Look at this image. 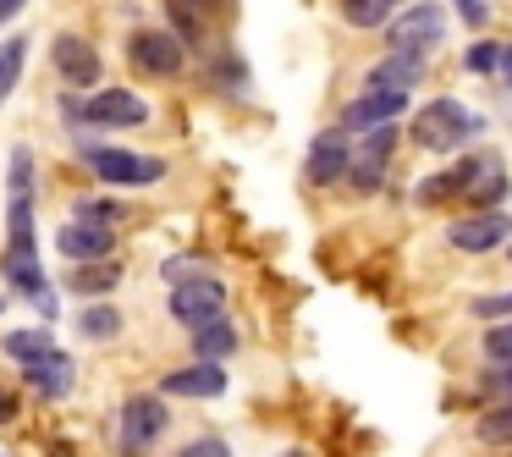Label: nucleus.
Instances as JSON below:
<instances>
[{
  "label": "nucleus",
  "mask_w": 512,
  "mask_h": 457,
  "mask_svg": "<svg viewBox=\"0 0 512 457\" xmlns=\"http://www.w3.org/2000/svg\"><path fill=\"white\" fill-rule=\"evenodd\" d=\"M0 281H6V298L28 303L39 314V325L61 320V292L45 276V259H39V215L34 199H6V248H0Z\"/></svg>",
  "instance_id": "1"
},
{
  "label": "nucleus",
  "mask_w": 512,
  "mask_h": 457,
  "mask_svg": "<svg viewBox=\"0 0 512 457\" xmlns=\"http://www.w3.org/2000/svg\"><path fill=\"white\" fill-rule=\"evenodd\" d=\"M83 171L100 182L105 193H122V188H160L171 177V160L166 155H144V149H127V144H111V138H89L78 133L72 138Z\"/></svg>",
  "instance_id": "2"
},
{
  "label": "nucleus",
  "mask_w": 512,
  "mask_h": 457,
  "mask_svg": "<svg viewBox=\"0 0 512 457\" xmlns=\"http://www.w3.org/2000/svg\"><path fill=\"white\" fill-rule=\"evenodd\" d=\"M171 435V402L160 391H127L116 408V452L122 457H149Z\"/></svg>",
  "instance_id": "3"
},
{
  "label": "nucleus",
  "mask_w": 512,
  "mask_h": 457,
  "mask_svg": "<svg viewBox=\"0 0 512 457\" xmlns=\"http://www.w3.org/2000/svg\"><path fill=\"white\" fill-rule=\"evenodd\" d=\"M155 122V100H144L138 89H105L83 94V133L89 138H111V133H138V127Z\"/></svg>",
  "instance_id": "4"
},
{
  "label": "nucleus",
  "mask_w": 512,
  "mask_h": 457,
  "mask_svg": "<svg viewBox=\"0 0 512 457\" xmlns=\"http://www.w3.org/2000/svg\"><path fill=\"white\" fill-rule=\"evenodd\" d=\"M50 72H56L61 94L105 89V56L89 34H78V28H56V34H50Z\"/></svg>",
  "instance_id": "5"
},
{
  "label": "nucleus",
  "mask_w": 512,
  "mask_h": 457,
  "mask_svg": "<svg viewBox=\"0 0 512 457\" xmlns=\"http://www.w3.org/2000/svg\"><path fill=\"white\" fill-rule=\"evenodd\" d=\"M468 138H485V116H474L468 105L457 100H430L419 116H413V144L419 149H435V155H452V149H463Z\"/></svg>",
  "instance_id": "6"
},
{
  "label": "nucleus",
  "mask_w": 512,
  "mask_h": 457,
  "mask_svg": "<svg viewBox=\"0 0 512 457\" xmlns=\"http://www.w3.org/2000/svg\"><path fill=\"white\" fill-rule=\"evenodd\" d=\"M127 67L149 83H177L188 72V50L177 45V34H166L160 23H138L127 28Z\"/></svg>",
  "instance_id": "7"
},
{
  "label": "nucleus",
  "mask_w": 512,
  "mask_h": 457,
  "mask_svg": "<svg viewBox=\"0 0 512 457\" xmlns=\"http://www.w3.org/2000/svg\"><path fill=\"white\" fill-rule=\"evenodd\" d=\"M441 39H446V12L435 6V0H413V6H402V12L386 23V45H391V56L430 61L435 50H441Z\"/></svg>",
  "instance_id": "8"
},
{
  "label": "nucleus",
  "mask_w": 512,
  "mask_h": 457,
  "mask_svg": "<svg viewBox=\"0 0 512 457\" xmlns=\"http://www.w3.org/2000/svg\"><path fill=\"white\" fill-rule=\"evenodd\" d=\"M166 314L182 325V331H199V325L226 320V281L215 270H193L188 281L166 292Z\"/></svg>",
  "instance_id": "9"
},
{
  "label": "nucleus",
  "mask_w": 512,
  "mask_h": 457,
  "mask_svg": "<svg viewBox=\"0 0 512 457\" xmlns=\"http://www.w3.org/2000/svg\"><path fill=\"white\" fill-rule=\"evenodd\" d=\"M116 248H122V232H105V226L72 221V215L56 226L61 265H105V259H116Z\"/></svg>",
  "instance_id": "10"
},
{
  "label": "nucleus",
  "mask_w": 512,
  "mask_h": 457,
  "mask_svg": "<svg viewBox=\"0 0 512 457\" xmlns=\"http://www.w3.org/2000/svg\"><path fill=\"white\" fill-rule=\"evenodd\" d=\"M347 166H353V138L342 127H325V133H314L309 155H303V182L309 188H336V182H347Z\"/></svg>",
  "instance_id": "11"
},
{
  "label": "nucleus",
  "mask_w": 512,
  "mask_h": 457,
  "mask_svg": "<svg viewBox=\"0 0 512 457\" xmlns=\"http://www.w3.org/2000/svg\"><path fill=\"white\" fill-rule=\"evenodd\" d=\"M226 386H232V380H226V369L221 364H182V369H166V375L155 380V391L160 397H182V402H215V397H226Z\"/></svg>",
  "instance_id": "12"
},
{
  "label": "nucleus",
  "mask_w": 512,
  "mask_h": 457,
  "mask_svg": "<svg viewBox=\"0 0 512 457\" xmlns=\"http://www.w3.org/2000/svg\"><path fill=\"white\" fill-rule=\"evenodd\" d=\"M402 116H408V94H358V100L342 105L336 127H342L347 138H364V133H375V127H397Z\"/></svg>",
  "instance_id": "13"
},
{
  "label": "nucleus",
  "mask_w": 512,
  "mask_h": 457,
  "mask_svg": "<svg viewBox=\"0 0 512 457\" xmlns=\"http://www.w3.org/2000/svg\"><path fill=\"white\" fill-rule=\"evenodd\" d=\"M17 375H23L28 397H39V402H67L72 391H78V358L56 347L50 358H39V364L17 369Z\"/></svg>",
  "instance_id": "14"
},
{
  "label": "nucleus",
  "mask_w": 512,
  "mask_h": 457,
  "mask_svg": "<svg viewBox=\"0 0 512 457\" xmlns=\"http://www.w3.org/2000/svg\"><path fill=\"white\" fill-rule=\"evenodd\" d=\"M507 237H512V221L501 210H474V215L446 226V243H452L457 254H490V248L507 243Z\"/></svg>",
  "instance_id": "15"
},
{
  "label": "nucleus",
  "mask_w": 512,
  "mask_h": 457,
  "mask_svg": "<svg viewBox=\"0 0 512 457\" xmlns=\"http://www.w3.org/2000/svg\"><path fill=\"white\" fill-rule=\"evenodd\" d=\"M127 281V265L122 259H105V265H67L61 270V287L67 298H83V303H105L116 298V287Z\"/></svg>",
  "instance_id": "16"
},
{
  "label": "nucleus",
  "mask_w": 512,
  "mask_h": 457,
  "mask_svg": "<svg viewBox=\"0 0 512 457\" xmlns=\"http://www.w3.org/2000/svg\"><path fill=\"white\" fill-rule=\"evenodd\" d=\"M424 83V61H413V56H380L375 67L364 72V89L358 94H413Z\"/></svg>",
  "instance_id": "17"
},
{
  "label": "nucleus",
  "mask_w": 512,
  "mask_h": 457,
  "mask_svg": "<svg viewBox=\"0 0 512 457\" xmlns=\"http://www.w3.org/2000/svg\"><path fill=\"white\" fill-rule=\"evenodd\" d=\"M204 78L221 100H254V83H248V61L237 56L232 45H215L210 61H204Z\"/></svg>",
  "instance_id": "18"
},
{
  "label": "nucleus",
  "mask_w": 512,
  "mask_h": 457,
  "mask_svg": "<svg viewBox=\"0 0 512 457\" xmlns=\"http://www.w3.org/2000/svg\"><path fill=\"white\" fill-rule=\"evenodd\" d=\"M72 331H78L89 347H116L127 336V314L116 309L111 298H105V303H83V309L72 314Z\"/></svg>",
  "instance_id": "19"
},
{
  "label": "nucleus",
  "mask_w": 512,
  "mask_h": 457,
  "mask_svg": "<svg viewBox=\"0 0 512 457\" xmlns=\"http://www.w3.org/2000/svg\"><path fill=\"white\" fill-rule=\"evenodd\" d=\"M474 166H479V155H468V160H457V166H446V171H435V177H424L419 188H413V204H419V210H435V204L463 199L468 182H474Z\"/></svg>",
  "instance_id": "20"
},
{
  "label": "nucleus",
  "mask_w": 512,
  "mask_h": 457,
  "mask_svg": "<svg viewBox=\"0 0 512 457\" xmlns=\"http://www.w3.org/2000/svg\"><path fill=\"white\" fill-rule=\"evenodd\" d=\"M67 215L72 221H89V226H105V232H122V226L133 221V204L105 193V188H94V193H78V199L67 204Z\"/></svg>",
  "instance_id": "21"
},
{
  "label": "nucleus",
  "mask_w": 512,
  "mask_h": 457,
  "mask_svg": "<svg viewBox=\"0 0 512 457\" xmlns=\"http://www.w3.org/2000/svg\"><path fill=\"white\" fill-rule=\"evenodd\" d=\"M237 347H243V331H237L232 320H215V325H199V331H188L193 364H221V369H226V358H237Z\"/></svg>",
  "instance_id": "22"
},
{
  "label": "nucleus",
  "mask_w": 512,
  "mask_h": 457,
  "mask_svg": "<svg viewBox=\"0 0 512 457\" xmlns=\"http://www.w3.org/2000/svg\"><path fill=\"white\" fill-rule=\"evenodd\" d=\"M0 353L12 358L17 369H28V364L56 353V336H50V325H12V331L0 336Z\"/></svg>",
  "instance_id": "23"
},
{
  "label": "nucleus",
  "mask_w": 512,
  "mask_h": 457,
  "mask_svg": "<svg viewBox=\"0 0 512 457\" xmlns=\"http://www.w3.org/2000/svg\"><path fill=\"white\" fill-rule=\"evenodd\" d=\"M160 12H166V34H177V45L182 50H215V39H210V17H199L193 6H182V0H160Z\"/></svg>",
  "instance_id": "24"
},
{
  "label": "nucleus",
  "mask_w": 512,
  "mask_h": 457,
  "mask_svg": "<svg viewBox=\"0 0 512 457\" xmlns=\"http://www.w3.org/2000/svg\"><path fill=\"white\" fill-rule=\"evenodd\" d=\"M28 56H34V39H28V34H6V39H0V105L17 94V83H23V72H28Z\"/></svg>",
  "instance_id": "25"
},
{
  "label": "nucleus",
  "mask_w": 512,
  "mask_h": 457,
  "mask_svg": "<svg viewBox=\"0 0 512 457\" xmlns=\"http://www.w3.org/2000/svg\"><path fill=\"white\" fill-rule=\"evenodd\" d=\"M501 193H507V171H501V160H496V155H479L474 182H468V193H463V199L474 204V210H496V204H501Z\"/></svg>",
  "instance_id": "26"
},
{
  "label": "nucleus",
  "mask_w": 512,
  "mask_h": 457,
  "mask_svg": "<svg viewBox=\"0 0 512 457\" xmlns=\"http://www.w3.org/2000/svg\"><path fill=\"white\" fill-rule=\"evenodd\" d=\"M39 188V160L28 144H12V155H6V199H34Z\"/></svg>",
  "instance_id": "27"
},
{
  "label": "nucleus",
  "mask_w": 512,
  "mask_h": 457,
  "mask_svg": "<svg viewBox=\"0 0 512 457\" xmlns=\"http://www.w3.org/2000/svg\"><path fill=\"white\" fill-rule=\"evenodd\" d=\"M408 0H342V23L347 28H386Z\"/></svg>",
  "instance_id": "28"
},
{
  "label": "nucleus",
  "mask_w": 512,
  "mask_h": 457,
  "mask_svg": "<svg viewBox=\"0 0 512 457\" xmlns=\"http://www.w3.org/2000/svg\"><path fill=\"white\" fill-rule=\"evenodd\" d=\"M474 435L485 446H512V402H507V408H485V413H479Z\"/></svg>",
  "instance_id": "29"
},
{
  "label": "nucleus",
  "mask_w": 512,
  "mask_h": 457,
  "mask_svg": "<svg viewBox=\"0 0 512 457\" xmlns=\"http://www.w3.org/2000/svg\"><path fill=\"white\" fill-rule=\"evenodd\" d=\"M479 347H485V358H490L496 369H507V364H512V320H496Z\"/></svg>",
  "instance_id": "30"
},
{
  "label": "nucleus",
  "mask_w": 512,
  "mask_h": 457,
  "mask_svg": "<svg viewBox=\"0 0 512 457\" xmlns=\"http://www.w3.org/2000/svg\"><path fill=\"white\" fill-rule=\"evenodd\" d=\"M463 61H468V72H479V78H496V72H501V45H496V39H474Z\"/></svg>",
  "instance_id": "31"
},
{
  "label": "nucleus",
  "mask_w": 512,
  "mask_h": 457,
  "mask_svg": "<svg viewBox=\"0 0 512 457\" xmlns=\"http://www.w3.org/2000/svg\"><path fill=\"white\" fill-rule=\"evenodd\" d=\"M171 457H237V452H232V441H226V435H193V441L177 446Z\"/></svg>",
  "instance_id": "32"
},
{
  "label": "nucleus",
  "mask_w": 512,
  "mask_h": 457,
  "mask_svg": "<svg viewBox=\"0 0 512 457\" xmlns=\"http://www.w3.org/2000/svg\"><path fill=\"white\" fill-rule=\"evenodd\" d=\"M56 122L67 127L72 138L83 133V94H61V89H56Z\"/></svg>",
  "instance_id": "33"
},
{
  "label": "nucleus",
  "mask_w": 512,
  "mask_h": 457,
  "mask_svg": "<svg viewBox=\"0 0 512 457\" xmlns=\"http://www.w3.org/2000/svg\"><path fill=\"white\" fill-rule=\"evenodd\" d=\"M474 314H479L485 325L512 320V292H490V298H474Z\"/></svg>",
  "instance_id": "34"
},
{
  "label": "nucleus",
  "mask_w": 512,
  "mask_h": 457,
  "mask_svg": "<svg viewBox=\"0 0 512 457\" xmlns=\"http://www.w3.org/2000/svg\"><path fill=\"white\" fill-rule=\"evenodd\" d=\"M193 270H204L199 265V254H171L166 265H160V281H166V287H177V281H188Z\"/></svg>",
  "instance_id": "35"
},
{
  "label": "nucleus",
  "mask_w": 512,
  "mask_h": 457,
  "mask_svg": "<svg viewBox=\"0 0 512 457\" xmlns=\"http://www.w3.org/2000/svg\"><path fill=\"white\" fill-rule=\"evenodd\" d=\"M452 6H457V17H463L474 34H479V28H490V0H452Z\"/></svg>",
  "instance_id": "36"
},
{
  "label": "nucleus",
  "mask_w": 512,
  "mask_h": 457,
  "mask_svg": "<svg viewBox=\"0 0 512 457\" xmlns=\"http://www.w3.org/2000/svg\"><path fill=\"white\" fill-rule=\"evenodd\" d=\"M23 12H28V0H0V34H6V28H12Z\"/></svg>",
  "instance_id": "37"
},
{
  "label": "nucleus",
  "mask_w": 512,
  "mask_h": 457,
  "mask_svg": "<svg viewBox=\"0 0 512 457\" xmlns=\"http://www.w3.org/2000/svg\"><path fill=\"white\" fill-rule=\"evenodd\" d=\"M479 391H501V397L512 402V364H507V369H496V375H490V380H485V386H479Z\"/></svg>",
  "instance_id": "38"
},
{
  "label": "nucleus",
  "mask_w": 512,
  "mask_h": 457,
  "mask_svg": "<svg viewBox=\"0 0 512 457\" xmlns=\"http://www.w3.org/2000/svg\"><path fill=\"white\" fill-rule=\"evenodd\" d=\"M12 419H17V391L0 386V424H12Z\"/></svg>",
  "instance_id": "39"
},
{
  "label": "nucleus",
  "mask_w": 512,
  "mask_h": 457,
  "mask_svg": "<svg viewBox=\"0 0 512 457\" xmlns=\"http://www.w3.org/2000/svg\"><path fill=\"white\" fill-rule=\"evenodd\" d=\"M182 6H193V12H199V17H215V12H226L232 0H182Z\"/></svg>",
  "instance_id": "40"
},
{
  "label": "nucleus",
  "mask_w": 512,
  "mask_h": 457,
  "mask_svg": "<svg viewBox=\"0 0 512 457\" xmlns=\"http://www.w3.org/2000/svg\"><path fill=\"white\" fill-rule=\"evenodd\" d=\"M501 78L512 83V50H501Z\"/></svg>",
  "instance_id": "41"
},
{
  "label": "nucleus",
  "mask_w": 512,
  "mask_h": 457,
  "mask_svg": "<svg viewBox=\"0 0 512 457\" xmlns=\"http://www.w3.org/2000/svg\"><path fill=\"white\" fill-rule=\"evenodd\" d=\"M6 303H12V298H6V292H0V314H6Z\"/></svg>",
  "instance_id": "42"
},
{
  "label": "nucleus",
  "mask_w": 512,
  "mask_h": 457,
  "mask_svg": "<svg viewBox=\"0 0 512 457\" xmlns=\"http://www.w3.org/2000/svg\"><path fill=\"white\" fill-rule=\"evenodd\" d=\"M507 259H512V254H507Z\"/></svg>",
  "instance_id": "43"
}]
</instances>
